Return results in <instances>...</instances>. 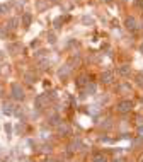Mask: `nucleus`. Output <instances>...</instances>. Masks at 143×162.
Returning a JSON list of instances; mask_svg holds the SVG:
<instances>
[{"mask_svg": "<svg viewBox=\"0 0 143 162\" xmlns=\"http://www.w3.org/2000/svg\"><path fill=\"white\" fill-rule=\"evenodd\" d=\"M12 96H14V99H17V101H22L24 99V91H22V87H20V84H12Z\"/></svg>", "mask_w": 143, "mask_h": 162, "instance_id": "1", "label": "nucleus"}, {"mask_svg": "<svg viewBox=\"0 0 143 162\" xmlns=\"http://www.w3.org/2000/svg\"><path fill=\"white\" fill-rule=\"evenodd\" d=\"M133 109V102L131 101H121L118 104V111L119 113H130Z\"/></svg>", "mask_w": 143, "mask_h": 162, "instance_id": "2", "label": "nucleus"}, {"mask_svg": "<svg viewBox=\"0 0 143 162\" xmlns=\"http://www.w3.org/2000/svg\"><path fill=\"white\" fill-rule=\"evenodd\" d=\"M136 24H138V22H136V19H135V17H128V19H126V27H128L130 31L136 29Z\"/></svg>", "mask_w": 143, "mask_h": 162, "instance_id": "3", "label": "nucleus"}, {"mask_svg": "<svg viewBox=\"0 0 143 162\" xmlns=\"http://www.w3.org/2000/svg\"><path fill=\"white\" fill-rule=\"evenodd\" d=\"M101 80L104 82V84H109V82L112 80V72H104L101 75Z\"/></svg>", "mask_w": 143, "mask_h": 162, "instance_id": "4", "label": "nucleus"}, {"mask_svg": "<svg viewBox=\"0 0 143 162\" xmlns=\"http://www.w3.org/2000/svg\"><path fill=\"white\" fill-rule=\"evenodd\" d=\"M31 20H32V15H31V14H24V15H22V24H24V26H31Z\"/></svg>", "mask_w": 143, "mask_h": 162, "instance_id": "5", "label": "nucleus"}, {"mask_svg": "<svg viewBox=\"0 0 143 162\" xmlns=\"http://www.w3.org/2000/svg\"><path fill=\"white\" fill-rule=\"evenodd\" d=\"M94 162H107V157L104 154H95L94 155Z\"/></svg>", "mask_w": 143, "mask_h": 162, "instance_id": "6", "label": "nucleus"}, {"mask_svg": "<svg viewBox=\"0 0 143 162\" xmlns=\"http://www.w3.org/2000/svg\"><path fill=\"white\" fill-rule=\"evenodd\" d=\"M17 22H19L17 19H10L9 24L5 26V29H15V27H17Z\"/></svg>", "mask_w": 143, "mask_h": 162, "instance_id": "7", "label": "nucleus"}, {"mask_svg": "<svg viewBox=\"0 0 143 162\" xmlns=\"http://www.w3.org/2000/svg\"><path fill=\"white\" fill-rule=\"evenodd\" d=\"M119 73H121V75H128V73H130V72H131V68H130V67H128V65H123V67H119Z\"/></svg>", "mask_w": 143, "mask_h": 162, "instance_id": "8", "label": "nucleus"}, {"mask_svg": "<svg viewBox=\"0 0 143 162\" xmlns=\"http://www.w3.org/2000/svg\"><path fill=\"white\" fill-rule=\"evenodd\" d=\"M68 72H70V67H68V65H67V67H65V68H61V70H60V77H63V79H65V77H67V75H68Z\"/></svg>", "mask_w": 143, "mask_h": 162, "instance_id": "9", "label": "nucleus"}, {"mask_svg": "<svg viewBox=\"0 0 143 162\" xmlns=\"http://www.w3.org/2000/svg\"><path fill=\"white\" fill-rule=\"evenodd\" d=\"M26 80L29 82V84H32V82L36 80V77H34V75H32L31 72H27V73H26Z\"/></svg>", "mask_w": 143, "mask_h": 162, "instance_id": "10", "label": "nucleus"}, {"mask_svg": "<svg viewBox=\"0 0 143 162\" xmlns=\"http://www.w3.org/2000/svg\"><path fill=\"white\" fill-rule=\"evenodd\" d=\"M83 84H85V77L82 75V77H79V80H77V85H79V87H83Z\"/></svg>", "mask_w": 143, "mask_h": 162, "instance_id": "11", "label": "nucleus"}, {"mask_svg": "<svg viewBox=\"0 0 143 162\" xmlns=\"http://www.w3.org/2000/svg\"><path fill=\"white\" fill-rule=\"evenodd\" d=\"M87 92L94 94V92H95V85H94V84H89V85H87Z\"/></svg>", "mask_w": 143, "mask_h": 162, "instance_id": "12", "label": "nucleus"}, {"mask_svg": "<svg viewBox=\"0 0 143 162\" xmlns=\"http://www.w3.org/2000/svg\"><path fill=\"white\" fill-rule=\"evenodd\" d=\"M4 113H12V106H10V104H5V106H4Z\"/></svg>", "mask_w": 143, "mask_h": 162, "instance_id": "13", "label": "nucleus"}, {"mask_svg": "<svg viewBox=\"0 0 143 162\" xmlns=\"http://www.w3.org/2000/svg\"><path fill=\"white\" fill-rule=\"evenodd\" d=\"M136 80H138L140 85H143V75H142V73H138V75H136Z\"/></svg>", "mask_w": 143, "mask_h": 162, "instance_id": "14", "label": "nucleus"}, {"mask_svg": "<svg viewBox=\"0 0 143 162\" xmlns=\"http://www.w3.org/2000/svg\"><path fill=\"white\" fill-rule=\"evenodd\" d=\"M60 132H63V133H70V128H68V126H63V128H61V126H60Z\"/></svg>", "mask_w": 143, "mask_h": 162, "instance_id": "15", "label": "nucleus"}, {"mask_svg": "<svg viewBox=\"0 0 143 162\" xmlns=\"http://www.w3.org/2000/svg\"><path fill=\"white\" fill-rule=\"evenodd\" d=\"M43 55H44V51H43V50H39L38 53H36V56H43Z\"/></svg>", "mask_w": 143, "mask_h": 162, "instance_id": "16", "label": "nucleus"}, {"mask_svg": "<svg viewBox=\"0 0 143 162\" xmlns=\"http://www.w3.org/2000/svg\"><path fill=\"white\" fill-rule=\"evenodd\" d=\"M5 36V29H0V38H4Z\"/></svg>", "mask_w": 143, "mask_h": 162, "instance_id": "17", "label": "nucleus"}, {"mask_svg": "<svg viewBox=\"0 0 143 162\" xmlns=\"http://www.w3.org/2000/svg\"><path fill=\"white\" fill-rule=\"evenodd\" d=\"M2 58H4V55H2V53H0V60H2Z\"/></svg>", "mask_w": 143, "mask_h": 162, "instance_id": "18", "label": "nucleus"}, {"mask_svg": "<svg viewBox=\"0 0 143 162\" xmlns=\"http://www.w3.org/2000/svg\"><path fill=\"white\" fill-rule=\"evenodd\" d=\"M140 50H142V53H143V44H142V48H140Z\"/></svg>", "mask_w": 143, "mask_h": 162, "instance_id": "19", "label": "nucleus"}, {"mask_svg": "<svg viewBox=\"0 0 143 162\" xmlns=\"http://www.w3.org/2000/svg\"><path fill=\"white\" fill-rule=\"evenodd\" d=\"M53 2H60V0H53Z\"/></svg>", "mask_w": 143, "mask_h": 162, "instance_id": "20", "label": "nucleus"}, {"mask_svg": "<svg viewBox=\"0 0 143 162\" xmlns=\"http://www.w3.org/2000/svg\"><path fill=\"white\" fill-rule=\"evenodd\" d=\"M142 162H143V155H142Z\"/></svg>", "mask_w": 143, "mask_h": 162, "instance_id": "21", "label": "nucleus"}]
</instances>
